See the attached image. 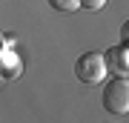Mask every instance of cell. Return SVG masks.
Here are the masks:
<instances>
[{
	"mask_svg": "<svg viewBox=\"0 0 129 123\" xmlns=\"http://www.w3.org/2000/svg\"><path fill=\"white\" fill-rule=\"evenodd\" d=\"M106 72H109V63H106V55H101V52H83L75 60V77L80 83L95 86L106 77Z\"/></svg>",
	"mask_w": 129,
	"mask_h": 123,
	"instance_id": "obj_2",
	"label": "cell"
},
{
	"mask_svg": "<svg viewBox=\"0 0 129 123\" xmlns=\"http://www.w3.org/2000/svg\"><path fill=\"white\" fill-rule=\"evenodd\" d=\"M106 6V0H80V9H86V12H101Z\"/></svg>",
	"mask_w": 129,
	"mask_h": 123,
	"instance_id": "obj_6",
	"label": "cell"
},
{
	"mask_svg": "<svg viewBox=\"0 0 129 123\" xmlns=\"http://www.w3.org/2000/svg\"><path fill=\"white\" fill-rule=\"evenodd\" d=\"M46 3L55 12H75V9H80V0H46Z\"/></svg>",
	"mask_w": 129,
	"mask_h": 123,
	"instance_id": "obj_5",
	"label": "cell"
},
{
	"mask_svg": "<svg viewBox=\"0 0 129 123\" xmlns=\"http://www.w3.org/2000/svg\"><path fill=\"white\" fill-rule=\"evenodd\" d=\"M120 43H126V46H129V20L120 26Z\"/></svg>",
	"mask_w": 129,
	"mask_h": 123,
	"instance_id": "obj_7",
	"label": "cell"
},
{
	"mask_svg": "<svg viewBox=\"0 0 129 123\" xmlns=\"http://www.w3.org/2000/svg\"><path fill=\"white\" fill-rule=\"evenodd\" d=\"M126 77H129V74H126Z\"/></svg>",
	"mask_w": 129,
	"mask_h": 123,
	"instance_id": "obj_8",
	"label": "cell"
},
{
	"mask_svg": "<svg viewBox=\"0 0 129 123\" xmlns=\"http://www.w3.org/2000/svg\"><path fill=\"white\" fill-rule=\"evenodd\" d=\"M103 55H106V63H109V72L129 74V46H126V43L112 46V49H106Z\"/></svg>",
	"mask_w": 129,
	"mask_h": 123,
	"instance_id": "obj_3",
	"label": "cell"
},
{
	"mask_svg": "<svg viewBox=\"0 0 129 123\" xmlns=\"http://www.w3.org/2000/svg\"><path fill=\"white\" fill-rule=\"evenodd\" d=\"M0 69H3V77H6V80H14V77L20 74V69H23V66H20V57L14 55V52L6 49L3 57H0Z\"/></svg>",
	"mask_w": 129,
	"mask_h": 123,
	"instance_id": "obj_4",
	"label": "cell"
},
{
	"mask_svg": "<svg viewBox=\"0 0 129 123\" xmlns=\"http://www.w3.org/2000/svg\"><path fill=\"white\" fill-rule=\"evenodd\" d=\"M101 100H103V109L109 114H126L129 112V77L126 74H115L103 86Z\"/></svg>",
	"mask_w": 129,
	"mask_h": 123,
	"instance_id": "obj_1",
	"label": "cell"
}]
</instances>
